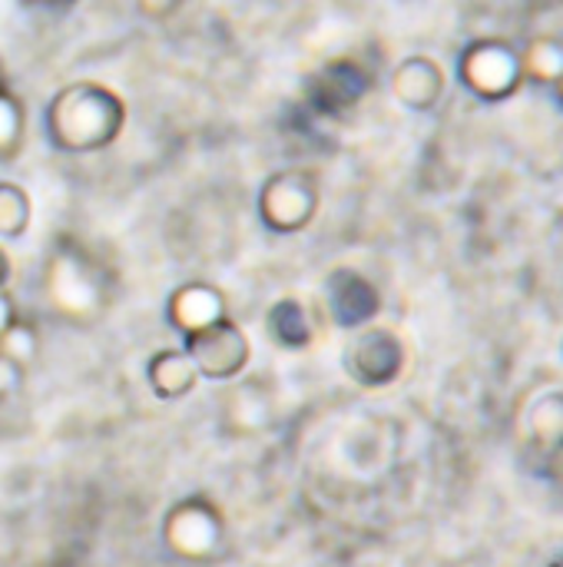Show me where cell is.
Masks as SVG:
<instances>
[{
	"instance_id": "obj_1",
	"label": "cell",
	"mask_w": 563,
	"mask_h": 567,
	"mask_svg": "<svg viewBox=\"0 0 563 567\" xmlns=\"http://www.w3.org/2000/svg\"><path fill=\"white\" fill-rule=\"evenodd\" d=\"M126 123L123 100L93 80L63 86L46 106V136L63 153L106 150Z\"/></svg>"
},
{
	"instance_id": "obj_2",
	"label": "cell",
	"mask_w": 563,
	"mask_h": 567,
	"mask_svg": "<svg viewBox=\"0 0 563 567\" xmlns=\"http://www.w3.org/2000/svg\"><path fill=\"white\" fill-rule=\"evenodd\" d=\"M46 299L70 319H90L106 299V276L80 249H60L46 269Z\"/></svg>"
},
{
	"instance_id": "obj_3",
	"label": "cell",
	"mask_w": 563,
	"mask_h": 567,
	"mask_svg": "<svg viewBox=\"0 0 563 567\" xmlns=\"http://www.w3.org/2000/svg\"><path fill=\"white\" fill-rule=\"evenodd\" d=\"M319 213V186L305 169H282L259 193V216L272 233H299Z\"/></svg>"
},
{
	"instance_id": "obj_4",
	"label": "cell",
	"mask_w": 563,
	"mask_h": 567,
	"mask_svg": "<svg viewBox=\"0 0 563 567\" xmlns=\"http://www.w3.org/2000/svg\"><path fill=\"white\" fill-rule=\"evenodd\" d=\"M186 352L196 362L199 375L216 382L236 379L249 365V339L229 316L186 336Z\"/></svg>"
},
{
	"instance_id": "obj_5",
	"label": "cell",
	"mask_w": 563,
	"mask_h": 567,
	"mask_svg": "<svg viewBox=\"0 0 563 567\" xmlns=\"http://www.w3.org/2000/svg\"><path fill=\"white\" fill-rule=\"evenodd\" d=\"M163 542L186 561H209L222 545V518L206 502H183L166 515Z\"/></svg>"
},
{
	"instance_id": "obj_6",
	"label": "cell",
	"mask_w": 563,
	"mask_h": 567,
	"mask_svg": "<svg viewBox=\"0 0 563 567\" xmlns=\"http://www.w3.org/2000/svg\"><path fill=\"white\" fill-rule=\"evenodd\" d=\"M402 365H405V346L388 329L362 332L345 355V369L358 385H388L398 379Z\"/></svg>"
},
{
	"instance_id": "obj_7",
	"label": "cell",
	"mask_w": 563,
	"mask_h": 567,
	"mask_svg": "<svg viewBox=\"0 0 563 567\" xmlns=\"http://www.w3.org/2000/svg\"><path fill=\"white\" fill-rule=\"evenodd\" d=\"M325 302H329V316L342 329H362L382 309L378 289L362 272H355V269H338V272L329 276V282H325Z\"/></svg>"
},
{
	"instance_id": "obj_8",
	"label": "cell",
	"mask_w": 563,
	"mask_h": 567,
	"mask_svg": "<svg viewBox=\"0 0 563 567\" xmlns=\"http://www.w3.org/2000/svg\"><path fill=\"white\" fill-rule=\"evenodd\" d=\"M219 319H226V299L209 282H186L166 302V322L176 332H183V339L219 322Z\"/></svg>"
},
{
	"instance_id": "obj_9",
	"label": "cell",
	"mask_w": 563,
	"mask_h": 567,
	"mask_svg": "<svg viewBox=\"0 0 563 567\" xmlns=\"http://www.w3.org/2000/svg\"><path fill=\"white\" fill-rule=\"evenodd\" d=\"M511 73H514V56L501 43H475L461 60V80L481 96L508 93Z\"/></svg>"
},
{
	"instance_id": "obj_10",
	"label": "cell",
	"mask_w": 563,
	"mask_h": 567,
	"mask_svg": "<svg viewBox=\"0 0 563 567\" xmlns=\"http://www.w3.org/2000/svg\"><path fill=\"white\" fill-rule=\"evenodd\" d=\"M392 86H395V96H398L405 106H411V110H428V106L438 103V96H441V90H445V76H441V70H438L435 60H428V56H411V60H405V63L395 70Z\"/></svg>"
},
{
	"instance_id": "obj_11",
	"label": "cell",
	"mask_w": 563,
	"mask_h": 567,
	"mask_svg": "<svg viewBox=\"0 0 563 567\" xmlns=\"http://www.w3.org/2000/svg\"><path fill=\"white\" fill-rule=\"evenodd\" d=\"M146 379L153 385V392L166 402H176L183 395L192 392L196 379H199V369L196 362L189 359L186 349H166V352H156L146 365Z\"/></svg>"
},
{
	"instance_id": "obj_12",
	"label": "cell",
	"mask_w": 563,
	"mask_h": 567,
	"mask_svg": "<svg viewBox=\"0 0 563 567\" xmlns=\"http://www.w3.org/2000/svg\"><path fill=\"white\" fill-rule=\"evenodd\" d=\"M265 329H269L272 342L289 352L309 349V342H312V319L299 299H279L265 312Z\"/></svg>"
},
{
	"instance_id": "obj_13",
	"label": "cell",
	"mask_w": 563,
	"mask_h": 567,
	"mask_svg": "<svg viewBox=\"0 0 563 567\" xmlns=\"http://www.w3.org/2000/svg\"><path fill=\"white\" fill-rule=\"evenodd\" d=\"M365 90H368V76H365L355 63L342 60V63H332V66L322 70L319 86H315V100H319V106H325V110H345V106H352Z\"/></svg>"
},
{
	"instance_id": "obj_14",
	"label": "cell",
	"mask_w": 563,
	"mask_h": 567,
	"mask_svg": "<svg viewBox=\"0 0 563 567\" xmlns=\"http://www.w3.org/2000/svg\"><path fill=\"white\" fill-rule=\"evenodd\" d=\"M30 226V196L17 183H0V239H20Z\"/></svg>"
},
{
	"instance_id": "obj_15",
	"label": "cell",
	"mask_w": 563,
	"mask_h": 567,
	"mask_svg": "<svg viewBox=\"0 0 563 567\" xmlns=\"http://www.w3.org/2000/svg\"><path fill=\"white\" fill-rule=\"evenodd\" d=\"M40 352V339H37V329L23 319H13L3 332H0V355L10 359L13 365H20L23 372L33 365Z\"/></svg>"
},
{
	"instance_id": "obj_16",
	"label": "cell",
	"mask_w": 563,
	"mask_h": 567,
	"mask_svg": "<svg viewBox=\"0 0 563 567\" xmlns=\"http://www.w3.org/2000/svg\"><path fill=\"white\" fill-rule=\"evenodd\" d=\"M23 143V106L0 86V159H10Z\"/></svg>"
},
{
	"instance_id": "obj_17",
	"label": "cell",
	"mask_w": 563,
	"mask_h": 567,
	"mask_svg": "<svg viewBox=\"0 0 563 567\" xmlns=\"http://www.w3.org/2000/svg\"><path fill=\"white\" fill-rule=\"evenodd\" d=\"M20 382H23V369L0 355V399L13 395L20 389Z\"/></svg>"
},
{
	"instance_id": "obj_18",
	"label": "cell",
	"mask_w": 563,
	"mask_h": 567,
	"mask_svg": "<svg viewBox=\"0 0 563 567\" xmlns=\"http://www.w3.org/2000/svg\"><path fill=\"white\" fill-rule=\"evenodd\" d=\"M13 319H17V309H13V302H10L7 289H0V332H3Z\"/></svg>"
},
{
	"instance_id": "obj_19",
	"label": "cell",
	"mask_w": 563,
	"mask_h": 567,
	"mask_svg": "<svg viewBox=\"0 0 563 567\" xmlns=\"http://www.w3.org/2000/svg\"><path fill=\"white\" fill-rule=\"evenodd\" d=\"M7 282H10V256L0 249V289H7Z\"/></svg>"
},
{
	"instance_id": "obj_20",
	"label": "cell",
	"mask_w": 563,
	"mask_h": 567,
	"mask_svg": "<svg viewBox=\"0 0 563 567\" xmlns=\"http://www.w3.org/2000/svg\"><path fill=\"white\" fill-rule=\"evenodd\" d=\"M27 3H33V7H60L66 0H27Z\"/></svg>"
},
{
	"instance_id": "obj_21",
	"label": "cell",
	"mask_w": 563,
	"mask_h": 567,
	"mask_svg": "<svg viewBox=\"0 0 563 567\" xmlns=\"http://www.w3.org/2000/svg\"><path fill=\"white\" fill-rule=\"evenodd\" d=\"M0 86H3V66H0Z\"/></svg>"
}]
</instances>
